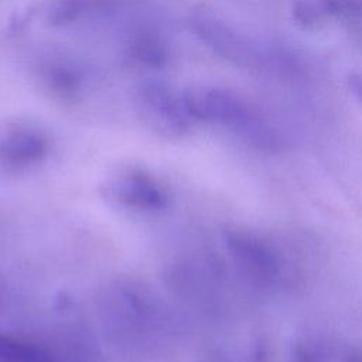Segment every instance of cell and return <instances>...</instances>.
<instances>
[{
	"mask_svg": "<svg viewBox=\"0 0 362 362\" xmlns=\"http://www.w3.org/2000/svg\"><path fill=\"white\" fill-rule=\"evenodd\" d=\"M192 119L216 122L232 127L247 139L267 143L270 132L264 123L233 92L219 88H195L184 93Z\"/></svg>",
	"mask_w": 362,
	"mask_h": 362,
	"instance_id": "cell-1",
	"label": "cell"
},
{
	"mask_svg": "<svg viewBox=\"0 0 362 362\" xmlns=\"http://www.w3.org/2000/svg\"><path fill=\"white\" fill-rule=\"evenodd\" d=\"M134 102L143 122L161 136H181L191 124L192 116L187 109L184 95H178L163 81L141 82Z\"/></svg>",
	"mask_w": 362,
	"mask_h": 362,
	"instance_id": "cell-2",
	"label": "cell"
},
{
	"mask_svg": "<svg viewBox=\"0 0 362 362\" xmlns=\"http://www.w3.org/2000/svg\"><path fill=\"white\" fill-rule=\"evenodd\" d=\"M197 35L216 54L240 66H263L269 54L255 41L211 16H198L192 23Z\"/></svg>",
	"mask_w": 362,
	"mask_h": 362,
	"instance_id": "cell-3",
	"label": "cell"
},
{
	"mask_svg": "<svg viewBox=\"0 0 362 362\" xmlns=\"http://www.w3.org/2000/svg\"><path fill=\"white\" fill-rule=\"evenodd\" d=\"M99 191L107 201L130 209L156 211L167 202L161 185L139 170H123L109 175Z\"/></svg>",
	"mask_w": 362,
	"mask_h": 362,
	"instance_id": "cell-4",
	"label": "cell"
},
{
	"mask_svg": "<svg viewBox=\"0 0 362 362\" xmlns=\"http://www.w3.org/2000/svg\"><path fill=\"white\" fill-rule=\"evenodd\" d=\"M47 139L31 129L11 130L0 140V158L13 165L37 163L47 154Z\"/></svg>",
	"mask_w": 362,
	"mask_h": 362,
	"instance_id": "cell-5",
	"label": "cell"
},
{
	"mask_svg": "<svg viewBox=\"0 0 362 362\" xmlns=\"http://www.w3.org/2000/svg\"><path fill=\"white\" fill-rule=\"evenodd\" d=\"M0 362H64L58 351L38 341L0 332Z\"/></svg>",
	"mask_w": 362,
	"mask_h": 362,
	"instance_id": "cell-6",
	"label": "cell"
},
{
	"mask_svg": "<svg viewBox=\"0 0 362 362\" xmlns=\"http://www.w3.org/2000/svg\"><path fill=\"white\" fill-rule=\"evenodd\" d=\"M127 57L147 68H160L167 64L170 47L154 28H140L129 40Z\"/></svg>",
	"mask_w": 362,
	"mask_h": 362,
	"instance_id": "cell-7",
	"label": "cell"
},
{
	"mask_svg": "<svg viewBox=\"0 0 362 362\" xmlns=\"http://www.w3.org/2000/svg\"><path fill=\"white\" fill-rule=\"evenodd\" d=\"M117 4V0H55L48 10V21L54 25H65L88 16L106 13Z\"/></svg>",
	"mask_w": 362,
	"mask_h": 362,
	"instance_id": "cell-8",
	"label": "cell"
},
{
	"mask_svg": "<svg viewBox=\"0 0 362 362\" xmlns=\"http://www.w3.org/2000/svg\"><path fill=\"white\" fill-rule=\"evenodd\" d=\"M72 65H66L65 62L52 64L48 68L47 79L52 85V88L58 89L59 92H69L76 89L79 82V75L76 69H72Z\"/></svg>",
	"mask_w": 362,
	"mask_h": 362,
	"instance_id": "cell-9",
	"label": "cell"
},
{
	"mask_svg": "<svg viewBox=\"0 0 362 362\" xmlns=\"http://www.w3.org/2000/svg\"><path fill=\"white\" fill-rule=\"evenodd\" d=\"M329 7L341 11H354L362 8V0H324Z\"/></svg>",
	"mask_w": 362,
	"mask_h": 362,
	"instance_id": "cell-10",
	"label": "cell"
}]
</instances>
